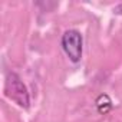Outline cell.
I'll use <instances>...</instances> for the list:
<instances>
[{
	"instance_id": "obj_1",
	"label": "cell",
	"mask_w": 122,
	"mask_h": 122,
	"mask_svg": "<svg viewBox=\"0 0 122 122\" xmlns=\"http://www.w3.org/2000/svg\"><path fill=\"white\" fill-rule=\"evenodd\" d=\"M5 95L16 102L20 108L27 109L30 106V96L26 85L20 79V76L15 72L7 73L6 76V83H5Z\"/></svg>"
},
{
	"instance_id": "obj_2",
	"label": "cell",
	"mask_w": 122,
	"mask_h": 122,
	"mask_svg": "<svg viewBox=\"0 0 122 122\" xmlns=\"http://www.w3.org/2000/svg\"><path fill=\"white\" fill-rule=\"evenodd\" d=\"M62 49L65 55L69 57L71 62L78 63L82 59V52H83V37L79 30L69 29L62 35V40H60Z\"/></svg>"
},
{
	"instance_id": "obj_3",
	"label": "cell",
	"mask_w": 122,
	"mask_h": 122,
	"mask_svg": "<svg viewBox=\"0 0 122 122\" xmlns=\"http://www.w3.org/2000/svg\"><path fill=\"white\" fill-rule=\"evenodd\" d=\"M95 103H96V108H98L99 113H102V115L108 113V112L112 109V101H111V98H109L108 95H105V93H103V95H99Z\"/></svg>"
},
{
	"instance_id": "obj_4",
	"label": "cell",
	"mask_w": 122,
	"mask_h": 122,
	"mask_svg": "<svg viewBox=\"0 0 122 122\" xmlns=\"http://www.w3.org/2000/svg\"><path fill=\"white\" fill-rule=\"evenodd\" d=\"M113 13H115V15H121V16H122V3H119L118 6H115V7H113Z\"/></svg>"
}]
</instances>
